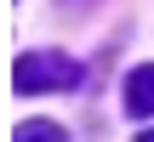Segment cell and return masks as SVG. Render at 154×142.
Instances as JSON below:
<instances>
[{
  "mask_svg": "<svg viewBox=\"0 0 154 142\" xmlns=\"http://www.w3.org/2000/svg\"><path fill=\"white\" fill-rule=\"evenodd\" d=\"M80 85V63L63 51H23L11 63V91L40 97V91H74Z\"/></svg>",
  "mask_w": 154,
  "mask_h": 142,
  "instance_id": "6da1fadb",
  "label": "cell"
},
{
  "mask_svg": "<svg viewBox=\"0 0 154 142\" xmlns=\"http://www.w3.org/2000/svg\"><path fill=\"white\" fill-rule=\"evenodd\" d=\"M126 114L131 120H149L154 114V63L131 68V80H126Z\"/></svg>",
  "mask_w": 154,
  "mask_h": 142,
  "instance_id": "7a4b0ae2",
  "label": "cell"
},
{
  "mask_svg": "<svg viewBox=\"0 0 154 142\" xmlns=\"http://www.w3.org/2000/svg\"><path fill=\"white\" fill-rule=\"evenodd\" d=\"M11 142H69V137H63V125H51V120H23V125L11 131Z\"/></svg>",
  "mask_w": 154,
  "mask_h": 142,
  "instance_id": "3957f363",
  "label": "cell"
},
{
  "mask_svg": "<svg viewBox=\"0 0 154 142\" xmlns=\"http://www.w3.org/2000/svg\"><path fill=\"white\" fill-rule=\"evenodd\" d=\"M137 142H154V131H143V137H137Z\"/></svg>",
  "mask_w": 154,
  "mask_h": 142,
  "instance_id": "277c9868",
  "label": "cell"
}]
</instances>
